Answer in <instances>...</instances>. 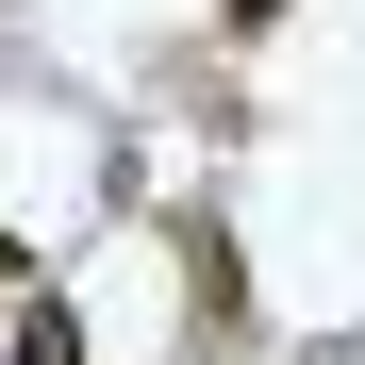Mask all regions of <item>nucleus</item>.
<instances>
[{
  "mask_svg": "<svg viewBox=\"0 0 365 365\" xmlns=\"http://www.w3.org/2000/svg\"><path fill=\"white\" fill-rule=\"evenodd\" d=\"M216 34H232V50H250V34H282V0H216Z\"/></svg>",
  "mask_w": 365,
  "mask_h": 365,
  "instance_id": "7ed1b4c3",
  "label": "nucleus"
},
{
  "mask_svg": "<svg viewBox=\"0 0 365 365\" xmlns=\"http://www.w3.org/2000/svg\"><path fill=\"white\" fill-rule=\"evenodd\" d=\"M0 365H83V316L34 282V299H17V332H0Z\"/></svg>",
  "mask_w": 365,
  "mask_h": 365,
  "instance_id": "f03ea898",
  "label": "nucleus"
},
{
  "mask_svg": "<svg viewBox=\"0 0 365 365\" xmlns=\"http://www.w3.org/2000/svg\"><path fill=\"white\" fill-rule=\"evenodd\" d=\"M182 266H200V332L250 349V282H232V232H216V216H182Z\"/></svg>",
  "mask_w": 365,
  "mask_h": 365,
  "instance_id": "f257e3e1",
  "label": "nucleus"
}]
</instances>
